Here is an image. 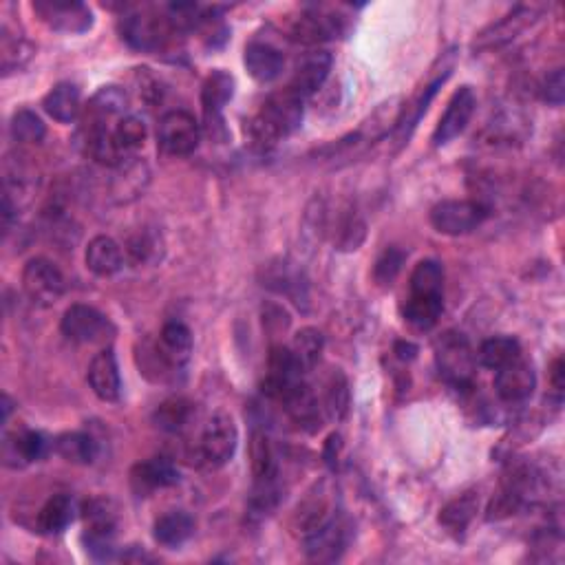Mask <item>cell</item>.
Wrapping results in <instances>:
<instances>
[{"label": "cell", "instance_id": "6da1fadb", "mask_svg": "<svg viewBox=\"0 0 565 565\" xmlns=\"http://www.w3.org/2000/svg\"><path fill=\"white\" fill-rule=\"evenodd\" d=\"M303 115H305V100L298 98V95L287 89L272 93L270 98L263 102L259 113L254 115V120L250 124L252 137L261 146L279 144L301 126Z\"/></svg>", "mask_w": 565, "mask_h": 565}, {"label": "cell", "instance_id": "7a4b0ae2", "mask_svg": "<svg viewBox=\"0 0 565 565\" xmlns=\"http://www.w3.org/2000/svg\"><path fill=\"white\" fill-rule=\"evenodd\" d=\"M435 362L440 376L453 389L466 391L473 387L475 354L468 338L460 332H444L435 340Z\"/></svg>", "mask_w": 565, "mask_h": 565}, {"label": "cell", "instance_id": "3957f363", "mask_svg": "<svg viewBox=\"0 0 565 565\" xmlns=\"http://www.w3.org/2000/svg\"><path fill=\"white\" fill-rule=\"evenodd\" d=\"M122 38L137 51H159L164 49L177 29L168 14L155 12V9H135L129 12L120 23Z\"/></svg>", "mask_w": 565, "mask_h": 565}, {"label": "cell", "instance_id": "277c9868", "mask_svg": "<svg viewBox=\"0 0 565 565\" xmlns=\"http://www.w3.org/2000/svg\"><path fill=\"white\" fill-rule=\"evenodd\" d=\"M336 515V486L329 477L318 479L307 488L292 515V528L303 539L325 526Z\"/></svg>", "mask_w": 565, "mask_h": 565}, {"label": "cell", "instance_id": "5b68a950", "mask_svg": "<svg viewBox=\"0 0 565 565\" xmlns=\"http://www.w3.org/2000/svg\"><path fill=\"white\" fill-rule=\"evenodd\" d=\"M234 95V78L228 71L217 69L206 78L201 87V109H204V129L215 142L228 140V126L223 120V109Z\"/></svg>", "mask_w": 565, "mask_h": 565}, {"label": "cell", "instance_id": "8992f818", "mask_svg": "<svg viewBox=\"0 0 565 565\" xmlns=\"http://www.w3.org/2000/svg\"><path fill=\"white\" fill-rule=\"evenodd\" d=\"M488 217V208L475 199H446L433 206L431 226L446 237H462L477 230Z\"/></svg>", "mask_w": 565, "mask_h": 565}, {"label": "cell", "instance_id": "52a82bcc", "mask_svg": "<svg viewBox=\"0 0 565 565\" xmlns=\"http://www.w3.org/2000/svg\"><path fill=\"white\" fill-rule=\"evenodd\" d=\"M62 334H65L71 343L80 345H100L109 343L115 336V325L106 318L98 309L91 305L76 303L71 305L60 323Z\"/></svg>", "mask_w": 565, "mask_h": 565}, {"label": "cell", "instance_id": "ba28073f", "mask_svg": "<svg viewBox=\"0 0 565 565\" xmlns=\"http://www.w3.org/2000/svg\"><path fill=\"white\" fill-rule=\"evenodd\" d=\"M201 142V124L188 111H168L157 126V144L164 153L186 157L197 151Z\"/></svg>", "mask_w": 565, "mask_h": 565}, {"label": "cell", "instance_id": "9c48e42d", "mask_svg": "<svg viewBox=\"0 0 565 565\" xmlns=\"http://www.w3.org/2000/svg\"><path fill=\"white\" fill-rule=\"evenodd\" d=\"M237 442H239V431L237 424L232 420V415L226 411H217L208 420L204 435H201V444H199L201 460L212 468L228 464L232 460L234 451H237Z\"/></svg>", "mask_w": 565, "mask_h": 565}, {"label": "cell", "instance_id": "30bf717a", "mask_svg": "<svg viewBox=\"0 0 565 565\" xmlns=\"http://www.w3.org/2000/svg\"><path fill=\"white\" fill-rule=\"evenodd\" d=\"M287 34H290L294 42L314 47V45H323V42L336 40L338 36H343L345 23H343V16L314 7V9H305V12L292 18L290 25H287Z\"/></svg>", "mask_w": 565, "mask_h": 565}, {"label": "cell", "instance_id": "8fae6325", "mask_svg": "<svg viewBox=\"0 0 565 565\" xmlns=\"http://www.w3.org/2000/svg\"><path fill=\"white\" fill-rule=\"evenodd\" d=\"M23 290L36 305H56L67 290L65 276L49 259L36 257L27 261L23 270Z\"/></svg>", "mask_w": 565, "mask_h": 565}, {"label": "cell", "instance_id": "7c38bea8", "mask_svg": "<svg viewBox=\"0 0 565 565\" xmlns=\"http://www.w3.org/2000/svg\"><path fill=\"white\" fill-rule=\"evenodd\" d=\"M117 519L109 501L93 499L84 506V543L95 559H111Z\"/></svg>", "mask_w": 565, "mask_h": 565}, {"label": "cell", "instance_id": "4fadbf2b", "mask_svg": "<svg viewBox=\"0 0 565 565\" xmlns=\"http://www.w3.org/2000/svg\"><path fill=\"white\" fill-rule=\"evenodd\" d=\"M541 9L535 5H519L513 12H508L504 18L497 23L488 25L486 29L479 31L473 40L475 51H486V49H497L501 45H508L517 36L524 34L528 27H532L539 20Z\"/></svg>", "mask_w": 565, "mask_h": 565}, {"label": "cell", "instance_id": "5bb4252c", "mask_svg": "<svg viewBox=\"0 0 565 565\" xmlns=\"http://www.w3.org/2000/svg\"><path fill=\"white\" fill-rule=\"evenodd\" d=\"M34 12L49 29L62 34H82L93 25L91 9L78 0H36Z\"/></svg>", "mask_w": 565, "mask_h": 565}, {"label": "cell", "instance_id": "9a60e30c", "mask_svg": "<svg viewBox=\"0 0 565 565\" xmlns=\"http://www.w3.org/2000/svg\"><path fill=\"white\" fill-rule=\"evenodd\" d=\"M332 65H334V58L329 51L316 49V51L305 53V56L298 60L294 76L285 89L298 95L301 100L312 98L316 91L323 89L325 80L329 78V71H332Z\"/></svg>", "mask_w": 565, "mask_h": 565}, {"label": "cell", "instance_id": "2e32d148", "mask_svg": "<svg viewBox=\"0 0 565 565\" xmlns=\"http://www.w3.org/2000/svg\"><path fill=\"white\" fill-rule=\"evenodd\" d=\"M475 106H477V98L471 87H462L460 91H455L449 106H446L444 115L435 126L433 146H446L449 142H453L455 137H460L466 131V126L471 124Z\"/></svg>", "mask_w": 565, "mask_h": 565}, {"label": "cell", "instance_id": "e0dca14e", "mask_svg": "<svg viewBox=\"0 0 565 565\" xmlns=\"http://www.w3.org/2000/svg\"><path fill=\"white\" fill-rule=\"evenodd\" d=\"M349 541V526L338 513L325 526L303 539L305 552L312 561H336L345 552Z\"/></svg>", "mask_w": 565, "mask_h": 565}, {"label": "cell", "instance_id": "ac0fdd59", "mask_svg": "<svg viewBox=\"0 0 565 565\" xmlns=\"http://www.w3.org/2000/svg\"><path fill=\"white\" fill-rule=\"evenodd\" d=\"M537 387V376L535 369L528 360L517 358L510 365L497 369L495 376V391L501 402L508 404H519L526 402Z\"/></svg>", "mask_w": 565, "mask_h": 565}, {"label": "cell", "instance_id": "d6986e66", "mask_svg": "<svg viewBox=\"0 0 565 565\" xmlns=\"http://www.w3.org/2000/svg\"><path fill=\"white\" fill-rule=\"evenodd\" d=\"M111 170V197L117 204H131L144 193L148 181H151V170H148L146 162L137 157L124 159L122 164H117Z\"/></svg>", "mask_w": 565, "mask_h": 565}, {"label": "cell", "instance_id": "ffe728a7", "mask_svg": "<svg viewBox=\"0 0 565 565\" xmlns=\"http://www.w3.org/2000/svg\"><path fill=\"white\" fill-rule=\"evenodd\" d=\"M179 482V473L175 464L166 457H151V460L140 462L131 471V488L137 497H148L155 490L168 488Z\"/></svg>", "mask_w": 565, "mask_h": 565}, {"label": "cell", "instance_id": "44dd1931", "mask_svg": "<svg viewBox=\"0 0 565 565\" xmlns=\"http://www.w3.org/2000/svg\"><path fill=\"white\" fill-rule=\"evenodd\" d=\"M89 387L93 389L95 396L102 402H117L122 393V378H120V367L113 349H102L100 354H95L89 371H87Z\"/></svg>", "mask_w": 565, "mask_h": 565}, {"label": "cell", "instance_id": "7402d4cb", "mask_svg": "<svg viewBox=\"0 0 565 565\" xmlns=\"http://www.w3.org/2000/svg\"><path fill=\"white\" fill-rule=\"evenodd\" d=\"M404 98L400 95H393V98L385 100L382 104H378L373 113H369V117L365 122L360 124V129L356 131L360 142H378V140H385L389 133H396L400 120H402V113H404Z\"/></svg>", "mask_w": 565, "mask_h": 565}, {"label": "cell", "instance_id": "603a6c76", "mask_svg": "<svg viewBox=\"0 0 565 565\" xmlns=\"http://www.w3.org/2000/svg\"><path fill=\"white\" fill-rule=\"evenodd\" d=\"M47 453V440L45 435L38 431H16L12 435H5L3 442V460L12 468H23L27 464H34L42 460V455Z\"/></svg>", "mask_w": 565, "mask_h": 565}, {"label": "cell", "instance_id": "cb8c5ba5", "mask_svg": "<svg viewBox=\"0 0 565 565\" xmlns=\"http://www.w3.org/2000/svg\"><path fill=\"white\" fill-rule=\"evenodd\" d=\"M245 69L257 82H272L283 73L285 69V56L270 42H250L245 47Z\"/></svg>", "mask_w": 565, "mask_h": 565}, {"label": "cell", "instance_id": "d4e9b609", "mask_svg": "<svg viewBox=\"0 0 565 565\" xmlns=\"http://www.w3.org/2000/svg\"><path fill=\"white\" fill-rule=\"evenodd\" d=\"M281 404L285 407V411L290 413V418L301 426V429H307V431L321 429V420H323L321 404H318L314 391L309 389L305 382H301V385L287 393V398Z\"/></svg>", "mask_w": 565, "mask_h": 565}, {"label": "cell", "instance_id": "484cf974", "mask_svg": "<svg viewBox=\"0 0 565 565\" xmlns=\"http://www.w3.org/2000/svg\"><path fill=\"white\" fill-rule=\"evenodd\" d=\"M157 345L162 349L164 358L170 362V367L181 371L188 365L190 354H193V334H190V329L184 323L170 321L164 325L162 334H159Z\"/></svg>", "mask_w": 565, "mask_h": 565}, {"label": "cell", "instance_id": "4316f807", "mask_svg": "<svg viewBox=\"0 0 565 565\" xmlns=\"http://www.w3.org/2000/svg\"><path fill=\"white\" fill-rule=\"evenodd\" d=\"M42 109H45L56 122L69 124L73 120H78V117L82 115V109H84L82 93L76 84L60 82L45 95V100H42Z\"/></svg>", "mask_w": 565, "mask_h": 565}, {"label": "cell", "instance_id": "83f0119b", "mask_svg": "<svg viewBox=\"0 0 565 565\" xmlns=\"http://www.w3.org/2000/svg\"><path fill=\"white\" fill-rule=\"evenodd\" d=\"M84 261H87V268L95 276H113L122 270L124 254L120 243L100 234V237L91 239L87 254H84Z\"/></svg>", "mask_w": 565, "mask_h": 565}, {"label": "cell", "instance_id": "f1b7e54d", "mask_svg": "<svg viewBox=\"0 0 565 565\" xmlns=\"http://www.w3.org/2000/svg\"><path fill=\"white\" fill-rule=\"evenodd\" d=\"M155 541L164 548H179L195 535V519L186 510H170L155 521Z\"/></svg>", "mask_w": 565, "mask_h": 565}, {"label": "cell", "instance_id": "f546056e", "mask_svg": "<svg viewBox=\"0 0 565 565\" xmlns=\"http://www.w3.org/2000/svg\"><path fill=\"white\" fill-rule=\"evenodd\" d=\"M444 312V296L442 294H409L407 303L402 307L404 321L413 325L420 332H429L440 321Z\"/></svg>", "mask_w": 565, "mask_h": 565}, {"label": "cell", "instance_id": "4dcf8cb0", "mask_svg": "<svg viewBox=\"0 0 565 565\" xmlns=\"http://www.w3.org/2000/svg\"><path fill=\"white\" fill-rule=\"evenodd\" d=\"M477 510H479V495L475 490H468V493L455 497L442 508L440 524L442 528H446V532H451V535L462 537L468 526H471V521L475 519Z\"/></svg>", "mask_w": 565, "mask_h": 565}, {"label": "cell", "instance_id": "1f68e13d", "mask_svg": "<svg viewBox=\"0 0 565 565\" xmlns=\"http://www.w3.org/2000/svg\"><path fill=\"white\" fill-rule=\"evenodd\" d=\"M76 515V504L69 495H53L47 504L40 508L36 517V530L40 535H58L65 530Z\"/></svg>", "mask_w": 565, "mask_h": 565}, {"label": "cell", "instance_id": "d6a6232c", "mask_svg": "<svg viewBox=\"0 0 565 565\" xmlns=\"http://www.w3.org/2000/svg\"><path fill=\"white\" fill-rule=\"evenodd\" d=\"M250 466L254 482H268V479L279 477L276 453L270 435L265 431H254L250 437Z\"/></svg>", "mask_w": 565, "mask_h": 565}, {"label": "cell", "instance_id": "836d02e7", "mask_svg": "<svg viewBox=\"0 0 565 565\" xmlns=\"http://www.w3.org/2000/svg\"><path fill=\"white\" fill-rule=\"evenodd\" d=\"M56 451L62 460H67L69 464L89 466L95 462V457H98V444H95L93 437L87 433L71 431L56 437Z\"/></svg>", "mask_w": 565, "mask_h": 565}, {"label": "cell", "instance_id": "e575fe53", "mask_svg": "<svg viewBox=\"0 0 565 565\" xmlns=\"http://www.w3.org/2000/svg\"><path fill=\"white\" fill-rule=\"evenodd\" d=\"M517 358H521V345L519 340L513 336H495L488 338L479 347L477 360L479 365H484L486 369H501L515 362Z\"/></svg>", "mask_w": 565, "mask_h": 565}, {"label": "cell", "instance_id": "d590c367", "mask_svg": "<svg viewBox=\"0 0 565 565\" xmlns=\"http://www.w3.org/2000/svg\"><path fill=\"white\" fill-rule=\"evenodd\" d=\"M323 349H325V338L316 327L301 329V332L294 336L292 345H290L296 365L301 367L305 373L312 371L318 365V360H321L323 356Z\"/></svg>", "mask_w": 565, "mask_h": 565}, {"label": "cell", "instance_id": "8d00e7d4", "mask_svg": "<svg viewBox=\"0 0 565 565\" xmlns=\"http://www.w3.org/2000/svg\"><path fill=\"white\" fill-rule=\"evenodd\" d=\"M351 404V391H349V380L340 369L332 371V376L327 378L325 385V396H323V409L327 418L336 422H343L349 413Z\"/></svg>", "mask_w": 565, "mask_h": 565}, {"label": "cell", "instance_id": "74e56055", "mask_svg": "<svg viewBox=\"0 0 565 565\" xmlns=\"http://www.w3.org/2000/svg\"><path fill=\"white\" fill-rule=\"evenodd\" d=\"M113 142L122 157H133L137 148H142L146 142V124L142 117L124 115L122 120H117L113 126Z\"/></svg>", "mask_w": 565, "mask_h": 565}, {"label": "cell", "instance_id": "f35d334b", "mask_svg": "<svg viewBox=\"0 0 565 565\" xmlns=\"http://www.w3.org/2000/svg\"><path fill=\"white\" fill-rule=\"evenodd\" d=\"M137 365H140L144 376L153 382H166L177 373V369L170 367L162 349L153 340H144L140 349H137Z\"/></svg>", "mask_w": 565, "mask_h": 565}, {"label": "cell", "instance_id": "ab89813d", "mask_svg": "<svg viewBox=\"0 0 565 565\" xmlns=\"http://www.w3.org/2000/svg\"><path fill=\"white\" fill-rule=\"evenodd\" d=\"M193 418V404L186 398H170L157 407L153 420L166 433H177Z\"/></svg>", "mask_w": 565, "mask_h": 565}, {"label": "cell", "instance_id": "60d3db41", "mask_svg": "<svg viewBox=\"0 0 565 565\" xmlns=\"http://www.w3.org/2000/svg\"><path fill=\"white\" fill-rule=\"evenodd\" d=\"M411 294H442L444 292V268L437 261H420L411 274Z\"/></svg>", "mask_w": 565, "mask_h": 565}, {"label": "cell", "instance_id": "b9f144b4", "mask_svg": "<svg viewBox=\"0 0 565 565\" xmlns=\"http://www.w3.org/2000/svg\"><path fill=\"white\" fill-rule=\"evenodd\" d=\"M367 237V223L360 219L356 210H345V215L340 217L336 228V248L340 252H354L358 250L362 241Z\"/></svg>", "mask_w": 565, "mask_h": 565}, {"label": "cell", "instance_id": "7bdbcfd3", "mask_svg": "<svg viewBox=\"0 0 565 565\" xmlns=\"http://www.w3.org/2000/svg\"><path fill=\"white\" fill-rule=\"evenodd\" d=\"M9 131H12V137L18 144H40L47 135L45 124H42L40 117L29 109H20L14 113Z\"/></svg>", "mask_w": 565, "mask_h": 565}, {"label": "cell", "instance_id": "ee69618b", "mask_svg": "<svg viewBox=\"0 0 565 565\" xmlns=\"http://www.w3.org/2000/svg\"><path fill=\"white\" fill-rule=\"evenodd\" d=\"M0 56H3V73L18 71L27 65V60L34 56V47L29 45L25 38H18L9 34V29L3 27V47H0Z\"/></svg>", "mask_w": 565, "mask_h": 565}, {"label": "cell", "instance_id": "f6af8a7d", "mask_svg": "<svg viewBox=\"0 0 565 565\" xmlns=\"http://www.w3.org/2000/svg\"><path fill=\"white\" fill-rule=\"evenodd\" d=\"M404 259H407V254H404L400 248H387L378 257L376 265H373V281H376L380 287H391L396 283L398 274L402 272Z\"/></svg>", "mask_w": 565, "mask_h": 565}, {"label": "cell", "instance_id": "bcb514c9", "mask_svg": "<svg viewBox=\"0 0 565 565\" xmlns=\"http://www.w3.org/2000/svg\"><path fill=\"white\" fill-rule=\"evenodd\" d=\"M268 272H270V274L265 276V283H263V285H268V287H272V290L281 292V294L298 298L296 290H301V276H298V274L290 268V263L270 265Z\"/></svg>", "mask_w": 565, "mask_h": 565}, {"label": "cell", "instance_id": "7dc6e473", "mask_svg": "<svg viewBox=\"0 0 565 565\" xmlns=\"http://www.w3.org/2000/svg\"><path fill=\"white\" fill-rule=\"evenodd\" d=\"M541 98L550 106H561L565 100V71L559 67L550 71L541 84Z\"/></svg>", "mask_w": 565, "mask_h": 565}, {"label": "cell", "instance_id": "c3c4849f", "mask_svg": "<svg viewBox=\"0 0 565 565\" xmlns=\"http://www.w3.org/2000/svg\"><path fill=\"white\" fill-rule=\"evenodd\" d=\"M129 252H131V257L137 263H144V261H148L151 257H155L157 241L151 237V234L142 230L140 234H137V237H133L129 241Z\"/></svg>", "mask_w": 565, "mask_h": 565}, {"label": "cell", "instance_id": "681fc988", "mask_svg": "<svg viewBox=\"0 0 565 565\" xmlns=\"http://www.w3.org/2000/svg\"><path fill=\"white\" fill-rule=\"evenodd\" d=\"M340 449H343V437H340L338 433H332L327 437V442H325V451H323V457H325V462L336 468L338 464V455H340Z\"/></svg>", "mask_w": 565, "mask_h": 565}, {"label": "cell", "instance_id": "f907efd6", "mask_svg": "<svg viewBox=\"0 0 565 565\" xmlns=\"http://www.w3.org/2000/svg\"><path fill=\"white\" fill-rule=\"evenodd\" d=\"M563 358H557L552 362V367H550V380H552V387L557 393L563 391V385H565V371H563Z\"/></svg>", "mask_w": 565, "mask_h": 565}, {"label": "cell", "instance_id": "816d5d0a", "mask_svg": "<svg viewBox=\"0 0 565 565\" xmlns=\"http://www.w3.org/2000/svg\"><path fill=\"white\" fill-rule=\"evenodd\" d=\"M415 354H418V347H415L413 343H404V340H400V343H396V356H398L402 362L413 360Z\"/></svg>", "mask_w": 565, "mask_h": 565}, {"label": "cell", "instance_id": "f5cc1de1", "mask_svg": "<svg viewBox=\"0 0 565 565\" xmlns=\"http://www.w3.org/2000/svg\"><path fill=\"white\" fill-rule=\"evenodd\" d=\"M9 413H12V400H9V396H3V422H7Z\"/></svg>", "mask_w": 565, "mask_h": 565}]
</instances>
